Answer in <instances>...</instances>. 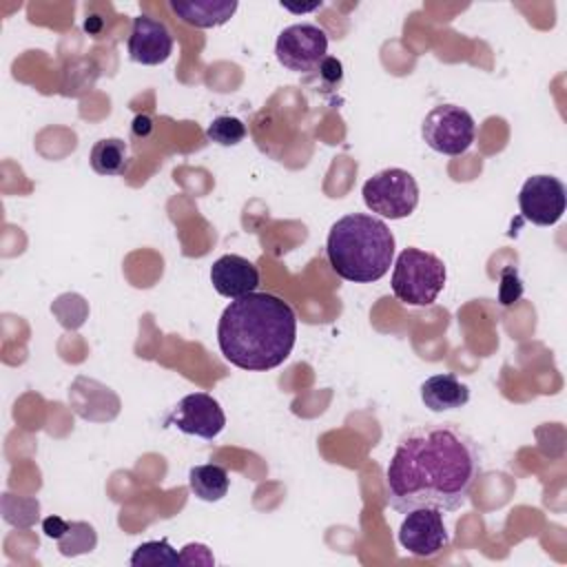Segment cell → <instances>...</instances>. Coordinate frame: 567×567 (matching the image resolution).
<instances>
[{"instance_id": "cell-2", "label": "cell", "mask_w": 567, "mask_h": 567, "mask_svg": "<svg viewBox=\"0 0 567 567\" xmlns=\"http://www.w3.org/2000/svg\"><path fill=\"white\" fill-rule=\"evenodd\" d=\"M297 341V315L288 301L270 292L233 299L217 323V343L226 361L248 372L281 365Z\"/></svg>"}, {"instance_id": "cell-13", "label": "cell", "mask_w": 567, "mask_h": 567, "mask_svg": "<svg viewBox=\"0 0 567 567\" xmlns=\"http://www.w3.org/2000/svg\"><path fill=\"white\" fill-rule=\"evenodd\" d=\"M69 403L82 419L89 421H111L120 412V399L111 392V388L86 377L75 379L69 390Z\"/></svg>"}, {"instance_id": "cell-24", "label": "cell", "mask_w": 567, "mask_h": 567, "mask_svg": "<svg viewBox=\"0 0 567 567\" xmlns=\"http://www.w3.org/2000/svg\"><path fill=\"white\" fill-rule=\"evenodd\" d=\"M66 525H69V520H64L62 516H47L44 520H42V532L49 536V538H53V540H58L62 534H64V529H66Z\"/></svg>"}, {"instance_id": "cell-25", "label": "cell", "mask_w": 567, "mask_h": 567, "mask_svg": "<svg viewBox=\"0 0 567 567\" xmlns=\"http://www.w3.org/2000/svg\"><path fill=\"white\" fill-rule=\"evenodd\" d=\"M151 128H153V122H151V117L148 115H137L135 120H133V133L135 135H148L151 133Z\"/></svg>"}, {"instance_id": "cell-5", "label": "cell", "mask_w": 567, "mask_h": 567, "mask_svg": "<svg viewBox=\"0 0 567 567\" xmlns=\"http://www.w3.org/2000/svg\"><path fill=\"white\" fill-rule=\"evenodd\" d=\"M363 204L379 217L403 219L419 206V184L405 168H383L368 177L361 188Z\"/></svg>"}, {"instance_id": "cell-9", "label": "cell", "mask_w": 567, "mask_h": 567, "mask_svg": "<svg viewBox=\"0 0 567 567\" xmlns=\"http://www.w3.org/2000/svg\"><path fill=\"white\" fill-rule=\"evenodd\" d=\"M164 423L177 427L184 434L210 441L226 427V414L215 396L206 392H193L177 401Z\"/></svg>"}, {"instance_id": "cell-8", "label": "cell", "mask_w": 567, "mask_h": 567, "mask_svg": "<svg viewBox=\"0 0 567 567\" xmlns=\"http://www.w3.org/2000/svg\"><path fill=\"white\" fill-rule=\"evenodd\" d=\"M399 543L416 558L439 556L450 543L443 512L434 507H416L405 512L399 527Z\"/></svg>"}, {"instance_id": "cell-6", "label": "cell", "mask_w": 567, "mask_h": 567, "mask_svg": "<svg viewBox=\"0 0 567 567\" xmlns=\"http://www.w3.org/2000/svg\"><path fill=\"white\" fill-rule=\"evenodd\" d=\"M423 142L441 155H463L476 137L474 117L456 104H439L421 122Z\"/></svg>"}, {"instance_id": "cell-19", "label": "cell", "mask_w": 567, "mask_h": 567, "mask_svg": "<svg viewBox=\"0 0 567 567\" xmlns=\"http://www.w3.org/2000/svg\"><path fill=\"white\" fill-rule=\"evenodd\" d=\"M133 567H144V565H179L182 556L171 547L166 538L159 540H146L135 547L128 560Z\"/></svg>"}, {"instance_id": "cell-3", "label": "cell", "mask_w": 567, "mask_h": 567, "mask_svg": "<svg viewBox=\"0 0 567 567\" xmlns=\"http://www.w3.org/2000/svg\"><path fill=\"white\" fill-rule=\"evenodd\" d=\"M394 235L374 215L348 213L339 217L326 239V257L332 270L352 284L379 281L394 259Z\"/></svg>"}, {"instance_id": "cell-20", "label": "cell", "mask_w": 567, "mask_h": 567, "mask_svg": "<svg viewBox=\"0 0 567 567\" xmlns=\"http://www.w3.org/2000/svg\"><path fill=\"white\" fill-rule=\"evenodd\" d=\"M206 137L219 146H237L246 137V126L239 117L233 115H217L208 128Z\"/></svg>"}, {"instance_id": "cell-11", "label": "cell", "mask_w": 567, "mask_h": 567, "mask_svg": "<svg viewBox=\"0 0 567 567\" xmlns=\"http://www.w3.org/2000/svg\"><path fill=\"white\" fill-rule=\"evenodd\" d=\"M175 40L168 27L162 20H155L146 13L133 18V27L126 40L128 58L144 66L162 64L171 58Z\"/></svg>"}, {"instance_id": "cell-7", "label": "cell", "mask_w": 567, "mask_h": 567, "mask_svg": "<svg viewBox=\"0 0 567 567\" xmlns=\"http://www.w3.org/2000/svg\"><path fill=\"white\" fill-rule=\"evenodd\" d=\"M275 55L288 71L315 73L328 58V35L321 27L310 22L290 24L279 33Z\"/></svg>"}, {"instance_id": "cell-21", "label": "cell", "mask_w": 567, "mask_h": 567, "mask_svg": "<svg viewBox=\"0 0 567 567\" xmlns=\"http://www.w3.org/2000/svg\"><path fill=\"white\" fill-rule=\"evenodd\" d=\"M523 297V281L514 266H505L501 270V284H498V301L501 306H512Z\"/></svg>"}, {"instance_id": "cell-1", "label": "cell", "mask_w": 567, "mask_h": 567, "mask_svg": "<svg viewBox=\"0 0 567 567\" xmlns=\"http://www.w3.org/2000/svg\"><path fill=\"white\" fill-rule=\"evenodd\" d=\"M481 476L476 441L454 423H425L401 434L385 470L392 509H458Z\"/></svg>"}, {"instance_id": "cell-10", "label": "cell", "mask_w": 567, "mask_h": 567, "mask_svg": "<svg viewBox=\"0 0 567 567\" xmlns=\"http://www.w3.org/2000/svg\"><path fill=\"white\" fill-rule=\"evenodd\" d=\"M567 204L565 184L551 175H532L518 193L520 215L536 226H554Z\"/></svg>"}, {"instance_id": "cell-17", "label": "cell", "mask_w": 567, "mask_h": 567, "mask_svg": "<svg viewBox=\"0 0 567 567\" xmlns=\"http://www.w3.org/2000/svg\"><path fill=\"white\" fill-rule=\"evenodd\" d=\"M89 162L97 175H106V177L124 175L128 168V146L120 137L97 140L91 148Z\"/></svg>"}, {"instance_id": "cell-15", "label": "cell", "mask_w": 567, "mask_h": 567, "mask_svg": "<svg viewBox=\"0 0 567 567\" xmlns=\"http://www.w3.org/2000/svg\"><path fill=\"white\" fill-rule=\"evenodd\" d=\"M421 401L430 412L458 410L470 401V388L450 372L434 374L421 383Z\"/></svg>"}, {"instance_id": "cell-22", "label": "cell", "mask_w": 567, "mask_h": 567, "mask_svg": "<svg viewBox=\"0 0 567 567\" xmlns=\"http://www.w3.org/2000/svg\"><path fill=\"white\" fill-rule=\"evenodd\" d=\"M182 565H213L215 558L213 554L208 551L206 545H199V543H188L182 551Z\"/></svg>"}, {"instance_id": "cell-14", "label": "cell", "mask_w": 567, "mask_h": 567, "mask_svg": "<svg viewBox=\"0 0 567 567\" xmlns=\"http://www.w3.org/2000/svg\"><path fill=\"white\" fill-rule=\"evenodd\" d=\"M235 0H171V11L186 24L197 29H213L226 24L235 11Z\"/></svg>"}, {"instance_id": "cell-12", "label": "cell", "mask_w": 567, "mask_h": 567, "mask_svg": "<svg viewBox=\"0 0 567 567\" xmlns=\"http://www.w3.org/2000/svg\"><path fill=\"white\" fill-rule=\"evenodd\" d=\"M210 284L221 297L239 299L257 290L259 270L241 255H221L210 266Z\"/></svg>"}, {"instance_id": "cell-23", "label": "cell", "mask_w": 567, "mask_h": 567, "mask_svg": "<svg viewBox=\"0 0 567 567\" xmlns=\"http://www.w3.org/2000/svg\"><path fill=\"white\" fill-rule=\"evenodd\" d=\"M317 71H319L321 80H323V82H328L330 86H339V82H341V78H343L341 62H339L337 58H330V55L321 62V66H319Z\"/></svg>"}, {"instance_id": "cell-4", "label": "cell", "mask_w": 567, "mask_h": 567, "mask_svg": "<svg viewBox=\"0 0 567 567\" xmlns=\"http://www.w3.org/2000/svg\"><path fill=\"white\" fill-rule=\"evenodd\" d=\"M447 270L441 257L421 248H403L392 270V292L408 306H432L443 290Z\"/></svg>"}, {"instance_id": "cell-16", "label": "cell", "mask_w": 567, "mask_h": 567, "mask_svg": "<svg viewBox=\"0 0 567 567\" xmlns=\"http://www.w3.org/2000/svg\"><path fill=\"white\" fill-rule=\"evenodd\" d=\"M188 487L199 501L217 503L228 494L230 478L224 465H217V463L195 465L188 472Z\"/></svg>"}, {"instance_id": "cell-18", "label": "cell", "mask_w": 567, "mask_h": 567, "mask_svg": "<svg viewBox=\"0 0 567 567\" xmlns=\"http://www.w3.org/2000/svg\"><path fill=\"white\" fill-rule=\"evenodd\" d=\"M62 556H80L89 554L97 545V534L91 523L84 520H71L64 529V534L55 540Z\"/></svg>"}]
</instances>
